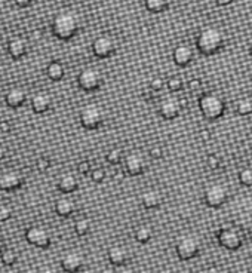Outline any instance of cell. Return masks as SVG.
<instances>
[{"label":"cell","instance_id":"4316f807","mask_svg":"<svg viewBox=\"0 0 252 273\" xmlns=\"http://www.w3.org/2000/svg\"><path fill=\"white\" fill-rule=\"evenodd\" d=\"M92 229V223L89 218H79L76 223H74V232L79 235V236H86Z\"/></svg>","mask_w":252,"mask_h":273},{"label":"cell","instance_id":"5b68a950","mask_svg":"<svg viewBox=\"0 0 252 273\" xmlns=\"http://www.w3.org/2000/svg\"><path fill=\"white\" fill-rule=\"evenodd\" d=\"M200 250H202V242L193 233H186V235L180 236L177 244H175L177 256L181 260H191V259H194L196 256H199Z\"/></svg>","mask_w":252,"mask_h":273},{"label":"cell","instance_id":"d6986e66","mask_svg":"<svg viewBox=\"0 0 252 273\" xmlns=\"http://www.w3.org/2000/svg\"><path fill=\"white\" fill-rule=\"evenodd\" d=\"M109 262L113 266H124L126 262L129 260V251L124 245H113L107 251Z\"/></svg>","mask_w":252,"mask_h":273},{"label":"cell","instance_id":"74e56055","mask_svg":"<svg viewBox=\"0 0 252 273\" xmlns=\"http://www.w3.org/2000/svg\"><path fill=\"white\" fill-rule=\"evenodd\" d=\"M148 154H150V157H153V159H162V157H163V148H162L160 145H154V147L150 148Z\"/></svg>","mask_w":252,"mask_h":273},{"label":"cell","instance_id":"d590c367","mask_svg":"<svg viewBox=\"0 0 252 273\" xmlns=\"http://www.w3.org/2000/svg\"><path fill=\"white\" fill-rule=\"evenodd\" d=\"M77 171H79L80 174H83V175L91 174V171H92V163H91L89 160H82V162L77 165Z\"/></svg>","mask_w":252,"mask_h":273},{"label":"cell","instance_id":"7c38bea8","mask_svg":"<svg viewBox=\"0 0 252 273\" xmlns=\"http://www.w3.org/2000/svg\"><path fill=\"white\" fill-rule=\"evenodd\" d=\"M181 109H183V104H181L180 98L174 97V95H168L159 103V113L163 119H168V121L180 116Z\"/></svg>","mask_w":252,"mask_h":273},{"label":"cell","instance_id":"ab89813d","mask_svg":"<svg viewBox=\"0 0 252 273\" xmlns=\"http://www.w3.org/2000/svg\"><path fill=\"white\" fill-rule=\"evenodd\" d=\"M15 3L19 7H27V6H30L33 3V0H15Z\"/></svg>","mask_w":252,"mask_h":273},{"label":"cell","instance_id":"4fadbf2b","mask_svg":"<svg viewBox=\"0 0 252 273\" xmlns=\"http://www.w3.org/2000/svg\"><path fill=\"white\" fill-rule=\"evenodd\" d=\"M85 265V257L80 251L71 250L61 257V268L65 272H79Z\"/></svg>","mask_w":252,"mask_h":273},{"label":"cell","instance_id":"cb8c5ba5","mask_svg":"<svg viewBox=\"0 0 252 273\" xmlns=\"http://www.w3.org/2000/svg\"><path fill=\"white\" fill-rule=\"evenodd\" d=\"M46 74H48V77L51 80L58 82V80H61L64 77L65 68H64L63 63H60V61H51L48 64V67H46Z\"/></svg>","mask_w":252,"mask_h":273},{"label":"cell","instance_id":"2e32d148","mask_svg":"<svg viewBox=\"0 0 252 273\" xmlns=\"http://www.w3.org/2000/svg\"><path fill=\"white\" fill-rule=\"evenodd\" d=\"M163 202V195L159 189H147L141 193V204L147 209L159 208Z\"/></svg>","mask_w":252,"mask_h":273},{"label":"cell","instance_id":"ac0fdd59","mask_svg":"<svg viewBox=\"0 0 252 273\" xmlns=\"http://www.w3.org/2000/svg\"><path fill=\"white\" fill-rule=\"evenodd\" d=\"M51 106H52V97L45 91L36 92L31 98V109L36 113H45L51 109Z\"/></svg>","mask_w":252,"mask_h":273},{"label":"cell","instance_id":"f6af8a7d","mask_svg":"<svg viewBox=\"0 0 252 273\" xmlns=\"http://www.w3.org/2000/svg\"><path fill=\"white\" fill-rule=\"evenodd\" d=\"M250 52H251V55H252V43H251V46H250Z\"/></svg>","mask_w":252,"mask_h":273},{"label":"cell","instance_id":"ee69618b","mask_svg":"<svg viewBox=\"0 0 252 273\" xmlns=\"http://www.w3.org/2000/svg\"><path fill=\"white\" fill-rule=\"evenodd\" d=\"M4 248H6V242H4V239H3V238H0V253H1Z\"/></svg>","mask_w":252,"mask_h":273},{"label":"cell","instance_id":"52a82bcc","mask_svg":"<svg viewBox=\"0 0 252 273\" xmlns=\"http://www.w3.org/2000/svg\"><path fill=\"white\" fill-rule=\"evenodd\" d=\"M103 80H104V76H103L101 70H98L95 67H86L77 76V83H79L80 89L88 91V92L100 89L103 85Z\"/></svg>","mask_w":252,"mask_h":273},{"label":"cell","instance_id":"6da1fadb","mask_svg":"<svg viewBox=\"0 0 252 273\" xmlns=\"http://www.w3.org/2000/svg\"><path fill=\"white\" fill-rule=\"evenodd\" d=\"M80 28V18L74 10H60L52 19V33L60 40H70Z\"/></svg>","mask_w":252,"mask_h":273},{"label":"cell","instance_id":"8d00e7d4","mask_svg":"<svg viewBox=\"0 0 252 273\" xmlns=\"http://www.w3.org/2000/svg\"><path fill=\"white\" fill-rule=\"evenodd\" d=\"M12 217V208L7 205H0V221H7Z\"/></svg>","mask_w":252,"mask_h":273},{"label":"cell","instance_id":"44dd1931","mask_svg":"<svg viewBox=\"0 0 252 273\" xmlns=\"http://www.w3.org/2000/svg\"><path fill=\"white\" fill-rule=\"evenodd\" d=\"M25 100H27L25 91H24L22 88H18V86L10 88V89L6 92V97H4L6 104H7V107H10V109H18V107H21V106L25 103Z\"/></svg>","mask_w":252,"mask_h":273},{"label":"cell","instance_id":"7a4b0ae2","mask_svg":"<svg viewBox=\"0 0 252 273\" xmlns=\"http://www.w3.org/2000/svg\"><path fill=\"white\" fill-rule=\"evenodd\" d=\"M224 42H226L224 31L221 28H218V27L211 25V27L203 28L199 33V36L196 39V46H197L200 54H203V55H214V54H217L223 48Z\"/></svg>","mask_w":252,"mask_h":273},{"label":"cell","instance_id":"b9f144b4","mask_svg":"<svg viewBox=\"0 0 252 273\" xmlns=\"http://www.w3.org/2000/svg\"><path fill=\"white\" fill-rule=\"evenodd\" d=\"M232 1H233V0H215V3H217L218 6H229Z\"/></svg>","mask_w":252,"mask_h":273},{"label":"cell","instance_id":"83f0119b","mask_svg":"<svg viewBox=\"0 0 252 273\" xmlns=\"http://www.w3.org/2000/svg\"><path fill=\"white\" fill-rule=\"evenodd\" d=\"M0 259H1V262H3V265H6V266H12V265H15V263H16V260H18V254H16V251H15V250H12V248H4V250L0 253Z\"/></svg>","mask_w":252,"mask_h":273},{"label":"cell","instance_id":"8fae6325","mask_svg":"<svg viewBox=\"0 0 252 273\" xmlns=\"http://www.w3.org/2000/svg\"><path fill=\"white\" fill-rule=\"evenodd\" d=\"M147 165L148 162L139 150H132L125 156V169L132 177L144 174L147 169Z\"/></svg>","mask_w":252,"mask_h":273},{"label":"cell","instance_id":"7dc6e473","mask_svg":"<svg viewBox=\"0 0 252 273\" xmlns=\"http://www.w3.org/2000/svg\"><path fill=\"white\" fill-rule=\"evenodd\" d=\"M251 269H252V268H251Z\"/></svg>","mask_w":252,"mask_h":273},{"label":"cell","instance_id":"836d02e7","mask_svg":"<svg viewBox=\"0 0 252 273\" xmlns=\"http://www.w3.org/2000/svg\"><path fill=\"white\" fill-rule=\"evenodd\" d=\"M165 85H166V82H165L162 77H154V79H151V82H150V88H151L154 92L162 91V89L165 88Z\"/></svg>","mask_w":252,"mask_h":273},{"label":"cell","instance_id":"8992f818","mask_svg":"<svg viewBox=\"0 0 252 273\" xmlns=\"http://www.w3.org/2000/svg\"><path fill=\"white\" fill-rule=\"evenodd\" d=\"M229 199V189L223 183H211L203 190V202L209 208H220Z\"/></svg>","mask_w":252,"mask_h":273},{"label":"cell","instance_id":"9a60e30c","mask_svg":"<svg viewBox=\"0 0 252 273\" xmlns=\"http://www.w3.org/2000/svg\"><path fill=\"white\" fill-rule=\"evenodd\" d=\"M172 58H174V61H175L177 66H180V67H187V66L193 61L194 54H193V49H191L190 45H187V43H180V45L175 46V49H174V52H172Z\"/></svg>","mask_w":252,"mask_h":273},{"label":"cell","instance_id":"f35d334b","mask_svg":"<svg viewBox=\"0 0 252 273\" xmlns=\"http://www.w3.org/2000/svg\"><path fill=\"white\" fill-rule=\"evenodd\" d=\"M202 88V80L200 79H191L189 80V89L190 91H199Z\"/></svg>","mask_w":252,"mask_h":273},{"label":"cell","instance_id":"603a6c76","mask_svg":"<svg viewBox=\"0 0 252 273\" xmlns=\"http://www.w3.org/2000/svg\"><path fill=\"white\" fill-rule=\"evenodd\" d=\"M153 235H154V230H153L151 224H148V223H141L133 230V236L139 244H147L153 238Z\"/></svg>","mask_w":252,"mask_h":273},{"label":"cell","instance_id":"e575fe53","mask_svg":"<svg viewBox=\"0 0 252 273\" xmlns=\"http://www.w3.org/2000/svg\"><path fill=\"white\" fill-rule=\"evenodd\" d=\"M36 166H37V169H39L40 172L48 171V169H49V166H51V160H49V157H46V156L39 157V159H37V162H36Z\"/></svg>","mask_w":252,"mask_h":273},{"label":"cell","instance_id":"f1b7e54d","mask_svg":"<svg viewBox=\"0 0 252 273\" xmlns=\"http://www.w3.org/2000/svg\"><path fill=\"white\" fill-rule=\"evenodd\" d=\"M106 159L112 165H119L124 160V151H122V148L115 147V148L109 150V153L106 154Z\"/></svg>","mask_w":252,"mask_h":273},{"label":"cell","instance_id":"e0dca14e","mask_svg":"<svg viewBox=\"0 0 252 273\" xmlns=\"http://www.w3.org/2000/svg\"><path fill=\"white\" fill-rule=\"evenodd\" d=\"M57 187L60 192H63L64 195H70V193H74L79 187V180L74 174L71 172H64L58 177V181H57Z\"/></svg>","mask_w":252,"mask_h":273},{"label":"cell","instance_id":"7402d4cb","mask_svg":"<svg viewBox=\"0 0 252 273\" xmlns=\"http://www.w3.org/2000/svg\"><path fill=\"white\" fill-rule=\"evenodd\" d=\"M27 49H28V45H27L25 39H22V37H13L7 43V52L13 60L22 58L27 54Z\"/></svg>","mask_w":252,"mask_h":273},{"label":"cell","instance_id":"7bdbcfd3","mask_svg":"<svg viewBox=\"0 0 252 273\" xmlns=\"http://www.w3.org/2000/svg\"><path fill=\"white\" fill-rule=\"evenodd\" d=\"M4 157H6V148H4V145L0 144V160H3Z\"/></svg>","mask_w":252,"mask_h":273},{"label":"cell","instance_id":"d6a6232c","mask_svg":"<svg viewBox=\"0 0 252 273\" xmlns=\"http://www.w3.org/2000/svg\"><path fill=\"white\" fill-rule=\"evenodd\" d=\"M206 165H208L211 169L220 168V166H221V157H220V154H215V153L208 154V157H206Z\"/></svg>","mask_w":252,"mask_h":273},{"label":"cell","instance_id":"3957f363","mask_svg":"<svg viewBox=\"0 0 252 273\" xmlns=\"http://www.w3.org/2000/svg\"><path fill=\"white\" fill-rule=\"evenodd\" d=\"M199 109L205 119H220L226 112V100L218 92H206L199 98Z\"/></svg>","mask_w":252,"mask_h":273},{"label":"cell","instance_id":"9c48e42d","mask_svg":"<svg viewBox=\"0 0 252 273\" xmlns=\"http://www.w3.org/2000/svg\"><path fill=\"white\" fill-rule=\"evenodd\" d=\"M218 242L221 247H224L230 251H236L244 244V235L236 227H223L218 232Z\"/></svg>","mask_w":252,"mask_h":273},{"label":"cell","instance_id":"f546056e","mask_svg":"<svg viewBox=\"0 0 252 273\" xmlns=\"http://www.w3.org/2000/svg\"><path fill=\"white\" fill-rule=\"evenodd\" d=\"M166 85H168L169 91H172V92H178V91H181V89H183V86H184V80H183V77H180V76H172V77H169V79H168Z\"/></svg>","mask_w":252,"mask_h":273},{"label":"cell","instance_id":"4dcf8cb0","mask_svg":"<svg viewBox=\"0 0 252 273\" xmlns=\"http://www.w3.org/2000/svg\"><path fill=\"white\" fill-rule=\"evenodd\" d=\"M239 181L244 184V186H252V166H245L241 169L239 172Z\"/></svg>","mask_w":252,"mask_h":273},{"label":"cell","instance_id":"1f68e13d","mask_svg":"<svg viewBox=\"0 0 252 273\" xmlns=\"http://www.w3.org/2000/svg\"><path fill=\"white\" fill-rule=\"evenodd\" d=\"M106 177H107V172H106L104 168H100V166L92 168V171H91V178H92L94 183H103V181L106 180Z\"/></svg>","mask_w":252,"mask_h":273},{"label":"cell","instance_id":"484cf974","mask_svg":"<svg viewBox=\"0 0 252 273\" xmlns=\"http://www.w3.org/2000/svg\"><path fill=\"white\" fill-rule=\"evenodd\" d=\"M236 112L241 116L252 115V95L251 97H241L236 101Z\"/></svg>","mask_w":252,"mask_h":273},{"label":"cell","instance_id":"d4e9b609","mask_svg":"<svg viewBox=\"0 0 252 273\" xmlns=\"http://www.w3.org/2000/svg\"><path fill=\"white\" fill-rule=\"evenodd\" d=\"M144 6L153 13H160L169 7V0H144Z\"/></svg>","mask_w":252,"mask_h":273},{"label":"cell","instance_id":"60d3db41","mask_svg":"<svg viewBox=\"0 0 252 273\" xmlns=\"http://www.w3.org/2000/svg\"><path fill=\"white\" fill-rule=\"evenodd\" d=\"M9 130H10V125L7 122H1L0 124V131L1 133H9Z\"/></svg>","mask_w":252,"mask_h":273},{"label":"cell","instance_id":"277c9868","mask_svg":"<svg viewBox=\"0 0 252 273\" xmlns=\"http://www.w3.org/2000/svg\"><path fill=\"white\" fill-rule=\"evenodd\" d=\"M79 119H80V125H82L85 130L94 131V130H98V128L104 124L106 112H104V109H103L100 104L91 103V104H86V106L80 110Z\"/></svg>","mask_w":252,"mask_h":273},{"label":"cell","instance_id":"ffe728a7","mask_svg":"<svg viewBox=\"0 0 252 273\" xmlns=\"http://www.w3.org/2000/svg\"><path fill=\"white\" fill-rule=\"evenodd\" d=\"M77 209V205L74 202V199H71L70 196H63L60 198L57 202H55V212L60 215V217H70L76 212Z\"/></svg>","mask_w":252,"mask_h":273},{"label":"cell","instance_id":"5bb4252c","mask_svg":"<svg viewBox=\"0 0 252 273\" xmlns=\"http://www.w3.org/2000/svg\"><path fill=\"white\" fill-rule=\"evenodd\" d=\"M22 186V174L15 169H7L0 174V190L13 192Z\"/></svg>","mask_w":252,"mask_h":273},{"label":"cell","instance_id":"bcb514c9","mask_svg":"<svg viewBox=\"0 0 252 273\" xmlns=\"http://www.w3.org/2000/svg\"><path fill=\"white\" fill-rule=\"evenodd\" d=\"M251 94H252V89H251Z\"/></svg>","mask_w":252,"mask_h":273},{"label":"cell","instance_id":"ba28073f","mask_svg":"<svg viewBox=\"0 0 252 273\" xmlns=\"http://www.w3.org/2000/svg\"><path fill=\"white\" fill-rule=\"evenodd\" d=\"M25 239L39 248H48L52 242V235L49 232L48 227L42 226V224H34L31 227L27 229L25 232Z\"/></svg>","mask_w":252,"mask_h":273},{"label":"cell","instance_id":"30bf717a","mask_svg":"<svg viewBox=\"0 0 252 273\" xmlns=\"http://www.w3.org/2000/svg\"><path fill=\"white\" fill-rule=\"evenodd\" d=\"M118 49V42L109 34H101L92 42V52L97 58H109Z\"/></svg>","mask_w":252,"mask_h":273}]
</instances>
